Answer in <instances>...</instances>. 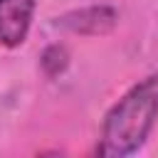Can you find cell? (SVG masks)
<instances>
[{"mask_svg":"<svg viewBox=\"0 0 158 158\" xmlns=\"http://www.w3.org/2000/svg\"><path fill=\"white\" fill-rule=\"evenodd\" d=\"M158 118V74H148L133 84L104 116L96 153L123 158L136 153Z\"/></svg>","mask_w":158,"mask_h":158,"instance_id":"1","label":"cell"},{"mask_svg":"<svg viewBox=\"0 0 158 158\" xmlns=\"http://www.w3.org/2000/svg\"><path fill=\"white\" fill-rule=\"evenodd\" d=\"M118 22V12L111 5H89L81 10H72L62 17H57V25L74 32V35H109Z\"/></svg>","mask_w":158,"mask_h":158,"instance_id":"2","label":"cell"},{"mask_svg":"<svg viewBox=\"0 0 158 158\" xmlns=\"http://www.w3.org/2000/svg\"><path fill=\"white\" fill-rule=\"evenodd\" d=\"M35 2L37 0H0V44L15 49L27 40Z\"/></svg>","mask_w":158,"mask_h":158,"instance_id":"3","label":"cell"},{"mask_svg":"<svg viewBox=\"0 0 158 158\" xmlns=\"http://www.w3.org/2000/svg\"><path fill=\"white\" fill-rule=\"evenodd\" d=\"M40 67H42V72L49 79L59 77L69 67V52H67V47L64 44H49L42 52V57H40Z\"/></svg>","mask_w":158,"mask_h":158,"instance_id":"4","label":"cell"}]
</instances>
